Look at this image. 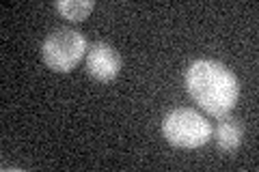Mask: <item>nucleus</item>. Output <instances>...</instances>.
I'll return each mask as SVG.
<instances>
[{
  "instance_id": "obj_1",
  "label": "nucleus",
  "mask_w": 259,
  "mask_h": 172,
  "mask_svg": "<svg viewBox=\"0 0 259 172\" xmlns=\"http://www.w3.org/2000/svg\"><path fill=\"white\" fill-rule=\"evenodd\" d=\"M186 88L199 108L216 119L229 114L240 95L238 78L216 61H194L186 71Z\"/></svg>"
},
{
  "instance_id": "obj_2",
  "label": "nucleus",
  "mask_w": 259,
  "mask_h": 172,
  "mask_svg": "<svg viewBox=\"0 0 259 172\" xmlns=\"http://www.w3.org/2000/svg\"><path fill=\"white\" fill-rule=\"evenodd\" d=\"M162 134L173 146L180 149H199L212 138L209 121L192 108H177L162 121Z\"/></svg>"
},
{
  "instance_id": "obj_3",
  "label": "nucleus",
  "mask_w": 259,
  "mask_h": 172,
  "mask_svg": "<svg viewBox=\"0 0 259 172\" xmlns=\"http://www.w3.org/2000/svg\"><path fill=\"white\" fill-rule=\"evenodd\" d=\"M87 52V39L82 32L59 28L48 35L41 45L44 63L56 73H69Z\"/></svg>"
},
{
  "instance_id": "obj_4",
  "label": "nucleus",
  "mask_w": 259,
  "mask_h": 172,
  "mask_svg": "<svg viewBox=\"0 0 259 172\" xmlns=\"http://www.w3.org/2000/svg\"><path fill=\"white\" fill-rule=\"evenodd\" d=\"M87 71L97 82H110L121 71V56L108 43H93L87 52Z\"/></svg>"
},
{
  "instance_id": "obj_5",
  "label": "nucleus",
  "mask_w": 259,
  "mask_h": 172,
  "mask_svg": "<svg viewBox=\"0 0 259 172\" xmlns=\"http://www.w3.org/2000/svg\"><path fill=\"white\" fill-rule=\"evenodd\" d=\"M242 136H244V127L238 119H231V117H221L216 125V144L221 146L223 151L227 153H233L242 144Z\"/></svg>"
},
{
  "instance_id": "obj_6",
  "label": "nucleus",
  "mask_w": 259,
  "mask_h": 172,
  "mask_svg": "<svg viewBox=\"0 0 259 172\" xmlns=\"http://www.w3.org/2000/svg\"><path fill=\"white\" fill-rule=\"evenodd\" d=\"M54 7L63 18H67L71 22H82L89 18V13L93 11L91 0H59Z\"/></svg>"
}]
</instances>
